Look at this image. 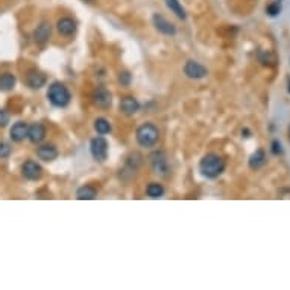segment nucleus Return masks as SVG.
<instances>
[{
    "mask_svg": "<svg viewBox=\"0 0 290 290\" xmlns=\"http://www.w3.org/2000/svg\"><path fill=\"white\" fill-rule=\"evenodd\" d=\"M37 155L43 161H53L58 158V149L53 144H43V146L37 149Z\"/></svg>",
    "mask_w": 290,
    "mask_h": 290,
    "instance_id": "15",
    "label": "nucleus"
},
{
    "mask_svg": "<svg viewBox=\"0 0 290 290\" xmlns=\"http://www.w3.org/2000/svg\"><path fill=\"white\" fill-rule=\"evenodd\" d=\"M46 137V128L41 123H34L32 126H29L27 131V138L31 140L32 143H41Z\"/></svg>",
    "mask_w": 290,
    "mask_h": 290,
    "instance_id": "16",
    "label": "nucleus"
},
{
    "mask_svg": "<svg viewBox=\"0 0 290 290\" xmlns=\"http://www.w3.org/2000/svg\"><path fill=\"white\" fill-rule=\"evenodd\" d=\"M152 23H154V26H155L157 31H158L160 34H163V35L173 37V35L177 34V27H175V24L170 23V21H169L167 18H164L161 14H154Z\"/></svg>",
    "mask_w": 290,
    "mask_h": 290,
    "instance_id": "9",
    "label": "nucleus"
},
{
    "mask_svg": "<svg viewBox=\"0 0 290 290\" xmlns=\"http://www.w3.org/2000/svg\"><path fill=\"white\" fill-rule=\"evenodd\" d=\"M265 163H266V154H265L263 149L255 151V152L249 157V167L254 169V170H255V169H260Z\"/></svg>",
    "mask_w": 290,
    "mask_h": 290,
    "instance_id": "20",
    "label": "nucleus"
},
{
    "mask_svg": "<svg viewBox=\"0 0 290 290\" xmlns=\"http://www.w3.org/2000/svg\"><path fill=\"white\" fill-rule=\"evenodd\" d=\"M164 2H166L167 9H169L172 14H175L180 20H186V18H187V12H186V9L183 8V5L180 3V0H164Z\"/></svg>",
    "mask_w": 290,
    "mask_h": 290,
    "instance_id": "17",
    "label": "nucleus"
},
{
    "mask_svg": "<svg viewBox=\"0 0 290 290\" xmlns=\"http://www.w3.org/2000/svg\"><path fill=\"white\" fill-rule=\"evenodd\" d=\"M93 126H95V131H96L97 134H100V135H106V134L111 132V123H109L106 119H103V117L96 119Z\"/></svg>",
    "mask_w": 290,
    "mask_h": 290,
    "instance_id": "21",
    "label": "nucleus"
},
{
    "mask_svg": "<svg viewBox=\"0 0 290 290\" xmlns=\"http://www.w3.org/2000/svg\"><path fill=\"white\" fill-rule=\"evenodd\" d=\"M108 151L109 144L103 137H96L90 141V154L96 161L103 163L108 158Z\"/></svg>",
    "mask_w": 290,
    "mask_h": 290,
    "instance_id": "6",
    "label": "nucleus"
},
{
    "mask_svg": "<svg viewBox=\"0 0 290 290\" xmlns=\"http://www.w3.org/2000/svg\"><path fill=\"white\" fill-rule=\"evenodd\" d=\"M184 75L190 79H204L208 75V70L200 63H197L194 60H189L184 64Z\"/></svg>",
    "mask_w": 290,
    "mask_h": 290,
    "instance_id": "7",
    "label": "nucleus"
},
{
    "mask_svg": "<svg viewBox=\"0 0 290 290\" xmlns=\"http://www.w3.org/2000/svg\"><path fill=\"white\" fill-rule=\"evenodd\" d=\"M56 29L58 32L64 37H72L75 32H76V21L70 17H64V18H60L56 23Z\"/></svg>",
    "mask_w": 290,
    "mask_h": 290,
    "instance_id": "10",
    "label": "nucleus"
},
{
    "mask_svg": "<svg viewBox=\"0 0 290 290\" xmlns=\"http://www.w3.org/2000/svg\"><path fill=\"white\" fill-rule=\"evenodd\" d=\"M120 111L125 115H134L140 111V102L132 96H126L120 100Z\"/></svg>",
    "mask_w": 290,
    "mask_h": 290,
    "instance_id": "13",
    "label": "nucleus"
},
{
    "mask_svg": "<svg viewBox=\"0 0 290 290\" xmlns=\"http://www.w3.org/2000/svg\"><path fill=\"white\" fill-rule=\"evenodd\" d=\"M12 152V148H11V144L6 143V141H0V158L5 160L11 155Z\"/></svg>",
    "mask_w": 290,
    "mask_h": 290,
    "instance_id": "23",
    "label": "nucleus"
},
{
    "mask_svg": "<svg viewBox=\"0 0 290 290\" xmlns=\"http://www.w3.org/2000/svg\"><path fill=\"white\" fill-rule=\"evenodd\" d=\"M47 99L56 108H66L70 103V100H72V95H70L69 89L63 82L55 81V82H52L49 85Z\"/></svg>",
    "mask_w": 290,
    "mask_h": 290,
    "instance_id": "2",
    "label": "nucleus"
},
{
    "mask_svg": "<svg viewBox=\"0 0 290 290\" xmlns=\"http://www.w3.org/2000/svg\"><path fill=\"white\" fill-rule=\"evenodd\" d=\"M289 140H290V128H289Z\"/></svg>",
    "mask_w": 290,
    "mask_h": 290,
    "instance_id": "28",
    "label": "nucleus"
},
{
    "mask_svg": "<svg viewBox=\"0 0 290 290\" xmlns=\"http://www.w3.org/2000/svg\"><path fill=\"white\" fill-rule=\"evenodd\" d=\"M225 167H226V161L223 160L222 155L216 152H210L204 155L199 163V172L202 173V177H205L208 180L219 178L225 172Z\"/></svg>",
    "mask_w": 290,
    "mask_h": 290,
    "instance_id": "1",
    "label": "nucleus"
},
{
    "mask_svg": "<svg viewBox=\"0 0 290 290\" xmlns=\"http://www.w3.org/2000/svg\"><path fill=\"white\" fill-rule=\"evenodd\" d=\"M92 102L95 106H97L100 109H108L112 105V95L106 87L99 85L92 93Z\"/></svg>",
    "mask_w": 290,
    "mask_h": 290,
    "instance_id": "5",
    "label": "nucleus"
},
{
    "mask_svg": "<svg viewBox=\"0 0 290 290\" xmlns=\"http://www.w3.org/2000/svg\"><path fill=\"white\" fill-rule=\"evenodd\" d=\"M283 152V149H281V143L278 141V140H274L272 141V154L274 155H280Z\"/></svg>",
    "mask_w": 290,
    "mask_h": 290,
    "instance_id": "26",
    "label": "nucleus"
},
{
    "mask_svg": "<svg viewBox=\"0 0 290 290\" xmlns=\"http://www.w3.org/2000/svg\"><path fill=\"white\" fill-rule=\"evenodd\" d=\"M97 196V190L93 186H82L76 190V197L79 200H93Z\"/></svg>",
    "mask_w": 290,
    "mask_h": 290,
    "instance_id": "18",
    "label": "nucleus"
},
{
    "mask_svg": "<svg viewBox=\"0 0 290 290\" xmlns=\"http://www.w3.org/2000/svg\"><path fill=\"white\" fill-rule=\"evenodd\" d=\"M280 2H281V0H280Z\"/></svg>",
    "mask_w": 290,
    "mask_h": 290,
    "instance_id": "29",
    "label": "nucleus"
},
{
    "mask_svg": "<svg viewBox=\"0 0 290 290\" xmlns=\"http://www.w3.org/2000/svg\"><path fill=\"white\" fill-rule=\"evenodd\" d=\"M50 34H52L50 23H49V21H43V23H40V26H37V29H35V32H34V40H35L37 44H44V43L49 41Z\"/></svg>",
    "mask_w": 290,
    "mask_h": 290,
    "instance_id": "12",
    "label": "nucleus"
},
{
    "mask_svg": "<svg viewBox=\"0 0 290 290\" xmlns=\"http://www.w3.org/2000/svg\"><path fill=\"white\" fill-rule=\"evenodd\" d=\"M287 82H289V89H287V90H289V93H290V78H287Z\"/></svg>",
    "mask_w": 290,
    "mask_h": 290,
    "instance_id": "27",
    "label": "nucleus"
},
{
    "mask_svg": "<svg viewBox=\"0 0 290 290\" xmlns=\"http://www.w3.org/2000/svg\"><path fill=\"white\" fill-rule=\"evenodd\" d=\"M27 131H29V126L26 122H17L12 125L11 128V140L15 141V143H20L23 141L24 138H27Z\"/></svg>",
    "mask_w": 290,
    "mask_h": 290,
    "instance_id": "14",
    "label": "nucleus"
},
{
    "mask_svg": "<svg viewBox=\"0 0 290 290\" xmlns=\"http://www.w3.org/2000/svg\"><path fill=\"white\" fill-rule=\"evenodd\" d=\"M137 143L143 148H154L160 140V131L152 123H143L135 132Z\"/></svg>",
    "mask_w": 290,
    "mask_h": 290,
    "instance_id": "3",
    "label": "nucleus"
},
{
    "mask_svg": "<svg viewBox=\"0 0 290 290\" xmlns=\"http://www.w3.org/2000/svg\"><path fill=\"white\" fill-rule=\"evenodd\" d=\"M17 84V78L12 73H3L0 75V90L2 92H11Z\"/></svg>",
    "mask_w": 290,
    "mask_h": 290,
    "instance_id": "19",
    "label": "nucleus"
},
{
    "mask_svg": "<svg viewBox=\"0 0 290 290\" xmlns=\"http://www.w3.org/2000/svg\"><path fill=\"white\" fill-rule=\"evenodd\" d=\"M26 84L31 87V89L38 90L46 84V76H44V73H41V72H38L35 69L29 70L27 75H26Z\"/></svg>",
    "mask_w": 290,
    "mask_h": 290,
    "instance_id": "11",
    "label": "nucleus"
},
{
    "mask_svg": "<svg viewBox=\"0 0 290 290\" xmlns=\"http://www.w3.org/2000/svg\"><path fill=\"white\" fill-rule=\"evenodd\" d=\"M266 12H268L271 17H277V15L281 12V2H280V0H278V2L271 3V5L266 8Z\"/></svg>",
    "mask_w": 290,
    "mask_h": 290,
    "instance_id": "24",
    "label": "nucleus"
},
{
    "mask_svg": "<svg viewBox=\"0 0 290 290\" xmlns=\"http://www.w3.org/2000/svg\"><path fill=\"white\" fill-rule=\"evenodd\" d=\"M9 123V114L5 109H0V128H5Z\"/></svg>",
    "mask_w": 290,
    "mask_h": 290,
    "instance_id": "25",
    "label": "nucleus"
},
{
    "mask_svg": "<svg viewBox=\"0 0 290 290\" xmlns=\"http://www.w3.org/2000/svg\"><path fill=\"white\" fill-rule=\"evenodd\" d=\"M21 173H23V177L29 181H37L43 177V167L34 161V160H27L23 163L21 166Z\"/></svg>",
    "mask_w": 290,
    "mask_h": 290,
    "instance_id": "8",
    "label": "nucleus"
},
{
    "mask_svg": "<svg viewBox=\"0 0 290 290\" xmlns=\"http://www.w3.org/2000/svg\"><path fill=\"white\" fill-rule=\"evenodd\" d=\"M146 193L149 197L152 199H158L164 194V187L160 184V183H151L148 187H146Z\"/></svg>",
    "mask_w": 290,
    "mask_h": 290,
    "instance_id": "22",
    "label": "nucleus"
},
{
    "mask_svg": "<svg viewBox=\"0 0 290 290\" xmlns=\"http://www.w3.org/2000/svg\"><path fill=\"white\" fill-rule=\"evenodd\" d=\"M149 164L152 170L161 177H167L170 172V164H169V157L163 151H155L149 155Z\"/></svg>",
    "mask_w": 290,
    "mask_h": 290,
    "instance_id": "4",
    "label": "nucleus"
}]
</instances>
